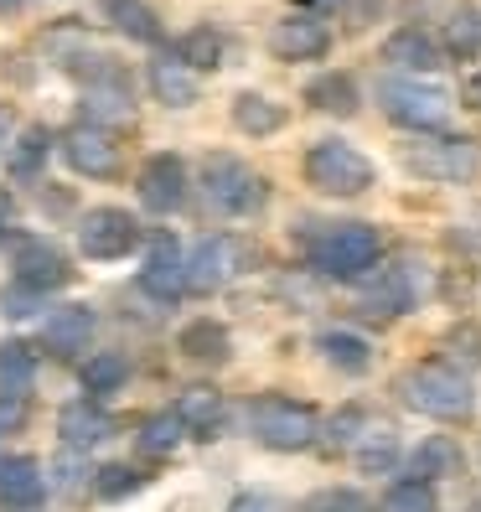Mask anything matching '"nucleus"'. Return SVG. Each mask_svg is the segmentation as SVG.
Here are the masks:
<instances>
[{"label": "nucleus", "mask_w": 481, "mask_h": 512, "mask_svg": "<svg viewBox=\"0 0 481 512\" xmlns=\"http://www.w3.org/2000/svg\"><path fill=\"white\" fill-rule=\"evenodd\" d=\"M399 399L425 414V419H445V425H456V419H471L476 409V394H471V378L450 363H414L399 373Z\"/></svg>", "instance_id": "1"}, {"label": "nucleus", "mask_w": 481, "mask_h": 512, "mask_svg": "<svg viewBox=\"0 0 481 512\" xmlns=\"http://www.w3.org/2000/svg\"><path fill=\"white\" fill-rule=\"evenodd\" d=\"M249 430L264 450H311L316 435H321V419L311 404H295L285 394H259L249 404Z\"/></svg>", "instance_id": "2"}, {"label": "nucleus", "mask_w": 481, "mask_h": 512, "mask_svg": "<svg viewBox=\"0 0 481 512\" xmlns=\"http://www.w3.org/2000/svg\"><path fill=\"white\" fill-rule=\"evenodd\" d=\"M383 254V238L368 223H332L316 244H311V264L332 280H363Z\"/></svg>", "instance_id": "3"}, {"label": "nucleus", "mask_w": 481, "mask_h": 512, "mask_svg": "<svg viewBox=\"0 0 481 512\" xmlns=\"http://www.w3.org/2000/svg\"><path fill=\"white\" fill-rule=\"evenodd\" d=\"M378 99H383V114L414 135H440L450 125V109H456L445 88H435L425 78H388L378 88Z\"/></svg>", "instance_id": "4"}, {"label": "nucleus", "mask_w": 481, "mask_h": 512, "mask_svg": "<svg viewBox=\"0 0 481 512\" xmlns=\"http://www.w3.org/2000/svg\"><path fill=\"white\" fill-rule=\"evenodd\" d=\"M399 161L404 171L425 176V182H471L481 171V150L456 135H414L399 145Z\"/></svg>", "instance_id": "5"}, {"label": "nucleus", "mask_w": 481, "mask_h": 512, "mask_svg": "<svg viewBox=\"0 0 481 512\" xmlns=\"http://www.w3.org/2000/svg\"><path fill=\"white\" fill-rule=\"evenodd\" d=\"M306 182L326 197H357L373 187V161L347 140H316L306 150Z\"/></svg>", "instance_id": "6"}, {"label": "nucleus", "mask_w": 481, "mask_h": 512, "mask_svg": "<svg viewBox=\"0 0 481 512\" xmlns=\"http://www.w3.org/2000/svg\"><path fill=\"white\" fill-rule=\"evenodd\" d=\"M202 192L228 218H244V213H259L264 207V182L238 156H207L202 161Z\"/></svg>", "instance_id": "7"}, {"label": "nucleus", "mask_w": 481, "mask_h": 512, "mask_svg": "<svg viewBox=\"0 0 481 512\" xmlns=\"http://www.w3.org/2000/svg\"><path fill=\"white\" fill-rule=\"evenodd\" d=\"M244 269H249L244 238L213 233V238H202V244L192 249V259H187V290H197V295H218L223 285H233L238 275H244Z\"/></svg>", "instance_id": "8"}, {"label": "nucleus", "mask_w": 481, "mask_h": 512, "mask_svg": "<svg viewBox=\"0 0 481 512\" xmlns=\"http://www.w3.org/2000/svg\"><path fill=\"white\" fill-rule=\"evenodd\" d=\"M140 244V223L125 213V207H88V213L78 218V249L83 259H125L130 249Z\"/></svg>", "instance_id": "9"}, {"label": "nucleus", "mask_w": 481, "mask_h": 512, "mask_svg": "<svg viewBox=\"0 0 481 512\" xmlns=\"http://www.w3.org/2000/svg\"><path fill=\"white\" fill-rule=\"evenodd\" d=\"M135 197H140L145 213H156V218L182 213V207H187V166H182V156H171V150L150 156V161L140 166Z\"/></svg>", "instance_id": "10"}, {"label": "nucleus", "mask_w": 481, "mask_h": 512, "mask_svg": "<svg viewBox=\"0 0 481 512\" xmlns=\"http://www.w3.org/2000/svg\"><path fill=\"white\" fill-rule=\"evenodd\" d=\"M63 161L78 171V176H94V182H104V176H119V145H114V135L104 130V125H73L68 135H63Z\"/></svg>", "instance_id": "11"}, {"label": "nucleus", "mask_w": 481, "mask_h": 512, "mask_svg": "<svg viewBox=\"0 0 481 512\" xmlns=\"http://www.w3.org/2000/svg\"><path fill=\"white\" fill-rule=\"evenodd\" d=\"M140 290L150 300H161V306H176V300L187 295V259H182V244H176L171 233H161L156 244H150V254L140 264Z\"/></svg>", "instance_id": "12"}, {"label": "nucleus", "mask_w": 481, "mask_h": 512, "mask_svg": "<svg viewBox=\"0 0 481 512\" xmlns=\"http://www.w3.org/2000/svg\"><path fill=\"white\" fill-rule=\"evenodd\" d=\"M326 47H332V32L311 11H295L269 26V52L285 57V63H316V57H326Z\"/></svg>", "instance_id": "13"}, {"label": "nucleus", "mask_w": 481, "mask_h": 512, "mask_svg": "<svg viewBox=\"0 0 481 512\" xmlns=\"http://www.w3.org/2000/svg\"><path fill=\"white\" fill-rule=\"evenodd\" d=\"M11 269H16V280L26 290H37V295H52V290H63L73 280L68 254L57 249L52 238H26V244L16 249V259H11Z\"/></svg>", "instance_id": "14"}, {"label": "nucleus", "mask_w": 481, "mask_h": 512, "mask_svg": "<svg viewBox=\"0 0 481 512\" xmlns=\"http://www.w3.org/2000/svg\"><path fill=\"white\" fill-rule=\"evenodd\" d=\"M414 295H419V285H414V264L409 259H394L388 269H378V275L368 280V290H363V311L368 316H404L409 306H414Z\"/></svg>", "instance_id": "15"}, {"label": "nucleus", "mask_w": 481, "mask_h": 512, "mask_svg": "<svg viewBox=\"0 0 481 512\" xmlns=\"http://www.w3.org/2000/svg\"><path fill=\"white\" fill-rule=\"evenodd\" d=\"M383 63L399 68V73H409V78H425V73H435V68L445 63V57H440V47H435L430 32L404 26V32H394V37L383 42Z\"/></svg>", "instance_id": "16"}, {"label": "nucleus", "mask_w": 481, "mask_h": 512, "mask_svg": "<svg viewBox=\"0 0 481 512\" xmlns=\"http://www.w3.org/2000/svg\"><path fill=\"white\" fill-rule=\"evenodd\" d=\"M145 83H150V94H156L166 109H192L197 99H202V83H197V73L182 63V57H156L150 63V73H145Z\"/></svg>", "instance_id": "17"}, {"label": "nucleus", "mask_w": 481, "mask_h": 512, "mask_svg": "<svg viewBox=\"0 0 481 512\" xmlns=\"http://www.w3.org/2000/svg\"><path fill=\"white\" fill-rule=\"evenodd\" d=\"M94 337V311L88 306H57L42 316V347L52 357H73L83 352V342Z\"/></svg>", "instance_id": "18"}, {"label": "nucleus", "mask_w": 481, "mask_h": 512, "mask_svg": "<svg viewBox=\"0 0 481 512\" xmlns=\"http://www.w3.org/2000/svg\"><path fill=\"white\" fill-rule=\"evenodd\" d=\"M57 435H63L68 450H94L99 440L114 435V419L94 399H73V404H63V414H57Z\"/></svg>", "instance_id": "19"}, {"label": "nucleus", "mask_w": 481, "mask_h": 512, "mask_svg": "<svg viewBox=\"0 0 481 512\" xmlns=\"http://www.w3.org/2000/svg\"><path fill=\"white\" fill-rule=\"evenodd\" d=\"M42 497H47V476L32 456L0 461V502L16 507V512H32V507H42Z\"/></svg>", "instance_id": "20"}, {"label": "nucleus", "mask_w": 481, "mask_h": 512, "mask_svg": "<svg viewBox=\"0 0 481 512\" xmlns=\"http://www.w3.org/2000/svg\"><path fill=\"white\" fill-rule=\"evenodd\" d=\"M176 347H182V357H192V363H228V352H233V342H228V326L223 321H187L182 326V337H176Z\"/></svg>", "instance_id": "21"}, {"label": "nucleus", "mask_w": 481, "mask_h": 512, "mask_svg": "<svg viewBox=\"0 0 481 512\" xmlns=\"http://www.w3.org/2000/svg\"><path fill=\"white\" fill-rule=\"evenodd\" d=\"M461 471V445L450 435H430L414 445L409 456V481H440V476H456Z\"/></svg>", "instance_id": "22"}, {"label": "nucleus", "mask_w": 481, "mask_h": 512, "mask_svg": "<svg viewBox=\"0 0 481 512\" xmlns=\"http://www.w3.org/2000/svg\"><path fill=\"white\" fill-rule=\"evenodd\" d=\"M176 414H182V425L192 430V435H213L218 425H223V394H218V388H207V383H197V388H187V394L182 399H176L171 404Z\"/></svg>", "instance_id": "23"}, {"label": "nucleus", "mask_w": 481, "mask_h": 512, "mask_svg": "<svg viewBox=\"0 0 481 512\" xmlns=\"http://www.w3.org/2000/svg\"><path fill=\"white\" fill-rule=\"evenodd\" d=\"M32 383H37V357L26 352L21 342H0V399L26 404Z\"/></svg>", "instance_id": "24"}, {"label": "nucleus", "mask_w": 481, "mask_h": 512, "mask_svg": "<svg viewBox=\"0 0 481 512\" xmlns=\"http://www.w3.org/2000/svg\"><path fill=\"white\" fill-rule=\"evenodd\" d=\"M321 357H326V363H332L337 373H368L373 368V347L363 342V337H357V331H321Z\"/></svg>", "instance_id": "25"}, {"label": "nucleus", "mask_w": 481, "mask_h": 512, "mask_svg": "<svg viewBox=\"0 0 481 512\" xmlns=\"http://www.w3.org/2000/svg\"><path fill=\"white\" fill-rule=\"evenodd\" d=\"M280 125H285V104L264 99V94H238L233 99V130L264 140V135H275Z\"/></svg>", "instance_id": "26"}, {"label": "nucleus", "mask_w": 481, "mask_h": 512, "mask_svg": "<svg viewBox=\"0 0 481 512\" xmlns=\"http://www.w3.org/2000/svg\"><path fill=\"white\" fill-rule=\"evenodd\" d=\"M47 156H52V135H47L42 125H32V130H21L16 145L6 150V166H11L16 182H37L42 166H47Z\"/></svg>", "instance_id": "27"}, {"label": "nucleus", "mask_w": 481, "mask_h": 512, "mask_svg": "<svg viewBox=\"0 0 481 512\" xmlns=\"http://www.w3.org/2000/svg\"><path fill=\"white\" fill-rule=\"evenodd\" d=\"M104 11L130 42H161V21L145 0H104Z\"/></svg>", "instance_id": "28"}, {"label": "nucleus", "mask_w": 481, "mask_h": 512, "mask_svg": "<svg viewBox=\"0 0 481 512\" xmlns=\"http://www.w3.org/2000/svg\"><path fill=\"white\" fill-rule=\"evenodd\" d=\"M306 104L311 109H321V114H357V83L347 78V73H326V78H316L311 88H306Z\"/></svg>", "instance_id": "29"}, {"label": "nucleus", "mask_w": 481, "mask_h": 512, "mask_svg": "<svg viewBox=\"0 0 481 512\" xmlns=\"http://www.w3.org/2000/svg\"><path fill=\"white\" fill-rule=\"evenodd\" d=\"M182 63L192 68V73H213V68H223V37L213 32V26H192V32L171 47Z\"/></svg>", "instance_id": "30"}, {"label": "nucleus", "mask_w": 481, "mask_h": 512, "mask_svg": "<svg viewBox=\"0 0 481 512\" xmlns=\"http://www.w3.org/2000/svg\"><path fill=\"white\" fill-rule=\"evenodd\" d=\"M125 352H88L78 363V378H83V394H114L125 383Z\"/></svg>", "instance_id": "31"}, {"label": "nucleus", "mask_w": 481, "mask_h": 512, "mask_svg": "<svg viewBox=\"0 0 481 512\" xmlns=\"http://www.w3.org/2000/svg\"><path fill=\"white\" fill-rule=\"evenodd\" d=\"M445 47H450V57H461V63L481 57V11H476V6L450 11V21H445Z\"/></svg>", "instance_id": "32"}, {"label": "nucleus", "mask_w": 481, "mask_h": 512, "mask_svg": "<svg viewBox=\"0 0 481 512\" xmlns=\"http://www.w3.org/2000/svg\"><path fill=\"white\" fill-rule=\"evenodd\" d=\"M182 435H187V425H182V414H176V409L150 414L140 425V450H145V456H171V450L182 445Z\"/></svg>", "instance_id": "33"}, {"label": "nucleus", "mask_w": 481, "mask_h": 512, "mask_svg": "<svg viewBox=\"0 0 481 512\" xmlns=\"http://www.w3.org/2000/svg\"><path fill=\"white\" fill-rule=\"evenodd\" d=\"M394 461H399V440H394V430H368L363 445H357V471L383 476V471H394Z\"/></svg>", "instance_id": "34"}, {"label": "nucleus", "mask_w": 481, "mask_h": 512, "mask_svg": "<svg viewBox=\"0 0 481 512\" xmlns=\"http://www.w3.org/2000/svg\"><path fill=\"white\" fill-rule=\"evenodd\" d=\"M383 512H440V502H435L430 481H399V487L383 497Z\"/></svg>", "instance_id": "35"}, {"label": "nucleus", "mask_w": 481, "mask_h": 512, "mask_svg": "<svg viewBox=\"0 0 481 512\" xmlns=\"http://www.w3.org/2000/svg\"><path fill=\"white\" fill-rule=\"evenodd\" d=\"M140 487H145V476H140L135 466H104L99 481H94V492H99L104 502H125V497H135Z\"/></svg>", "instance_id": "36"}, {"label": "nucleus", "mask_w": 481, "mask_h": 512, "mask_svg": "<svg viewBox=\"0 0 481 512\" xmlns=\"http://www.w3.org/2000/svg\"><path fill=\"white\" fill-rule=\"evenodd\" d=\"M300 512H373V507H368V497H357L347 487H332V492H316Z\"/></svg>", "instance_id": "37"}, {"label": "nucleus", "mask_w": 481, "mask_h": 512, "mask_svg": "<svg viewBox=\"0 0 481 512\" xmlns=\"http://www.w3.org/2000/svg\"><path fill=\"white\" fill-rule=\"evenodd\" d=\"M37 306H42V295H37V290H26L21 280H11L6 290H0V311H6L11 321H21V316H32Z\"/></svg>", "instance_id": "38"}, {"label": "nucleus", "mask_w": 481, "mask_h": 512, "mask_svg": "<svg viewBox=\"0 0 481 512\" xmlns=\"http://www.w3.org/2000/svg\"><path fill=\"white\" fill-rule=\"evenodd\" d=\"M357 430H363V409H342L332 425H326V445L332 450H342L347 440H357Z\"/></svg>", "instance_id": "39"}, {"label": "nucleus", "mask_w": 481, "mask_h": 512, "mask_svg": "<svg viewBox=\"0 0 481 512\" xmlns=\"http://www.w3.org/2000/svg\"><path fill=\"white\" fill-rule=\"evenodd\" d=\"M21 419H26V404H16V399H0V435L21 430Z\"/></svg>", "instance_id": "40"}, {"label": "nucleus", "mask_w": 481, "mask_h": 512, "mask_svg": "<svg viewBox=\"0 0 481 512\" xmlns=\"http://www.w3.org/2000/svg\"><path fill=\"white\" fill-rule=\"evenodd\" d=\"M228 512H280V502H275V497H259V492H249V497H238Z\"/></svg>", "instance_id": "41"}, {"label": "nucleus", "mask_w": 481, "mask_h": 512, "mask_svg": "<svg viewBox=\"0 0 481 512\" xmlns=\"http://www.w3.org/2000/svg\"><path fill=\"white\" fill-rule=\"evenodd\" d=\"M11 228H16V197H11L6 187H0V244L11 238Z\"/></svg>", "instance_id": "42"}, {"label": "nucleus", "mask_w": 481, "mask_h": 512, "mask_svg": "<svg viewBox=\"0 0 481 512\" xmlns=\"http://www.w3.org/2000/svg\"><path fill=\"white\" fill-rule=\"evenodd\" d=\"M0 150H11V109L0 104Z\"/></svg>", "instance_id": "43"}, {"label": "nucleus", "mask_w": 481, "mask_h": 512, "mask_svg": "<svg viewBox=\"0 0 481 512\" xmlns=\"http://www.w3.org/2000/svg\"><path fill=\"white\" fill-rule=\"evenodd\" d=\"M306 6H316V11H332V6H342V0H306Z\"/></svg>", "instance_id": "44"}, {"label": "nucleus", "mask_w": 481, "mask_h": 512, "mask_svg": "<svg viewBox=\"0 0 481 512\" xmlns=\"http://www.w3.org/2000/svg\"><path fill=\"white\" fill-rule=\"evenodd\" d=\"M11 6H16V0H0V11H11Z\"/></svg>", "instance_id": "45"}]
</instances>
